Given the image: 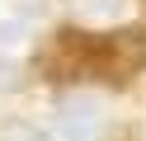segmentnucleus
<instances>
[{
    "label": "nucleus",
    "mask_w": 146,
    "mask_h": 141,
    "mask_svg": "<svg viewBox=\"0 0 146 141\" xmlns=\"http://www.w3.org/2000/svg\"><path fill=\"white\" fill-rule=\"evenodd\" d=\"M38 71L52 80L66 75H99L108 85H127L137 71H146V24L113 28V33H57L47 52H38Z\"/></svg>",
    "instance_id": "nucleus-1"
},
{
    "label": "nucleus",
    "mask_w": 146,
    "mask_h": 141,
    "mask_svg": "<svg viewBox=\"0 0 146 141\" xmlns=\"http://www.w3.org/2000/svg\"><path fill=\"white\" fill-rule=\"evenodd\" d=\"M57 122L66 132V141H104L108 132V108L99 94L90 89H71L57 99Z\"/></svg>",
    "instance_id": "nucleus-2"
},
{
    "label": "nucleus",
    "mask_w": 146,
    "mask_h": 141,
    "mask_svg": "<svg viewBox=\"0 0 146 141\" xmlns=\"http://www.w3.org/2000/svg\"><path fill=\"white\" fill-rule=\"evenodd\" d=\"M80 19H94V24H108V19H123L132 9V0H71Z\"/></svg>",
    "instance_id": "nucleus-3"
},
{
    "label": "nucleus",
    "mask_w": 146,
    "mask_h": 141,
    "mask_svg": "<svg viewBox=\"0 0 146 141\" xmlns=\"http://www.w3.org/2000/svg\"><path fill=\"white\" fill-rule=\"evenodd\" d=\"M19 85H24V66L14 61V56L0 52V94H14Z\"/></svg>",
    "instance_id": "nucleus-4"
}]
</instances>
